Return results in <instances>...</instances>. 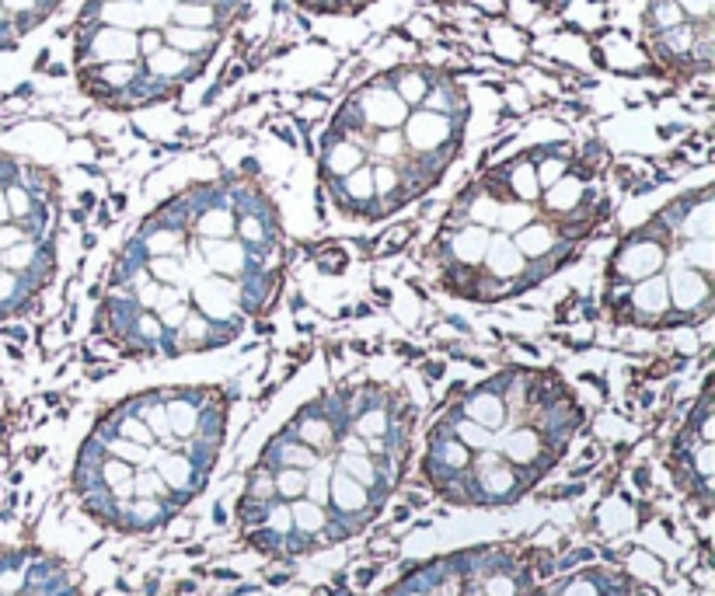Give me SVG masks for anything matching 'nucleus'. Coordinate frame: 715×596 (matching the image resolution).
<instances>
[{
    "mask_svg": "<svg viewBox=\"0 0 715 596\" xmlns=\"http://www.w3.org/2000/svg\"><path fill=\"white\" fill-rule=\"evenodd\" d=\"M286 286V223L262 178H196L140 217L101 279L95 335L130 360L228 349Z\"/></svg>",
    "mask_w": 715,
    "mask_h": 596,
    "instance_id": "nucleus-1",
    "label": "nucleus"
},
{
    "mask_svg": "<svg viewBox=\"0 0 715 596\" xmlns=\"http://www.w3.org/2000/svg\"><path fill=\"white\" fill-rule=\"evenodd\" d=\"M419 408L387 380H342L265 440L238 496L244 544L273 562L360 538L405 482Z\"/></svg>",
    "mask_w": 715,
    "mask_h": 596,
    "instance_id": "nucleus-2",
    "label": "nucleus"
},
{
    "mask_svg": "<svg viewBox=\"0 0 715 596\" xmlns=\"http://www.w3.org/2000/svg\"><path fill=\"white\" fill-rule=\"evenodd\" d=\"M610 217V151L601 140H530L454 192L426 265L437 290L461 303H509L565 273Z\"/></svg>",
    "mask_w": 715,
    "mask_h": 596,
    "instance_id": "nucleus-3",
    "label": "nucleus"
},
{
    "mask_svg": "<svg viewBox=\"0 0 715 596\" xmlns=\"http://www.w3.org/2000/svg\"><path fill=\"white\" fill-rule=\"evenodd\" d=\"M472 101L464 80L433 59L371 74L339 101L315 151L329 210L353 228H377L422 202L464 154Z\"/></svg>",
    "mask_w": 715,
    "mask_h": 596,
    "instance_id": "nucleus-4",
    "label": "nucleus"
},
{
    "mask_svg": "<svg viewBox=\"0 0 715 596\" xmlns=\"http://www.w3.org/2000/svg\"><path fill=\"white\" fill-rule=\"evenodd\" d=\"M231 401L213 384H161L95 419L70 467L88 517L127 538L165 530L207 492L228 443Z\"/></svg>",
    "mask_w": 715,
    "mask_h": 596,
    "instance_id": "nucleus-5",
    "label": "nucleus"
},
{
    "mask_svg": "<svg viewBox=\"0 0 715 596\" xmlns=\"http://www.w3.org/2000/svg\"><path fill=\"white\" fill-rule=\"evenodd\" d=\"M583 422L586 408L559 369L503 366L429 422L419 475L447 506H517L559 467Z\"/></svg>",
    "mask_w": 715,
    "mask_h": 596,
    "instance_id": "nucleus-6",
    "label": "nucleus"
},
{
    "mask_svg": "<svg viewBox=\"0 0 715 596\" xmlns=\"http://www.w3.org/2000/svg\"><path fill=\"white\" fill-rule=\"evenodd\" d=\"M715 311V185L660 202L607 252L601 314L631 332H684Z\"/></svg>",
    "mask_w": 715,
    "mask_h": 596,
    "instance_id": "nucleus-7",
    "label": "nucleus"
},
{
    "mask_svg": "<svg viewBox=\"0 0 715 596\" xmlns=\"http://www.w3.org/2000/svg\"><path fill=\"white\" fill-rule=\"evenodd\" d=\"M64 185L32 157L0 151V324L25 318L59 273Z\"/></svg>",
    "mask_w": 715,
    "mask_h": 596,
    "instance_id": "nucleus-8",
    "label": "nucleus"
},
{
    "mask_svg": "<svg viewBox=\"0 0 715 596\" xmlns=\"http://www.w3.org/2000/svg\"><path fill=\"white\" fill-rule=\"evenodd\" d=\"M538 583L530 551L514 544H475L413 565L384 596H527Z\"/></svg>",
    "mask_w": 715,
    "mask_h": 596,
    "instance_id": "nucleus-9",
    "label": "nucleus"
},
{
    "mask_svg": "<svg viewBox=\"0 0 715 596\" xmlns=\"http://www.w3.org/2000/svg\"><path fill=\"white\" fill-rule=\"evenodd\" d=\"M639 43L667 80H705L715 64V0H646Z\"/></svg>",
    "mask_w": 715,
    "mask_h": 596,
    "instance_id": "nucleus-10",
    "label": "nucleus"
},
{
    "mask_svg": "<svg viewBox=\"0 0 715 596\" xmlns=\"http://www.w3.org/2000/svg\"><path fill=\"white\" fill-rule=\"evenodd\" d=\"M667 471L673 485L681 488V496L691 499L698 509L712 506V488H715V398H712V380L702 384L698 398L688 408V416L678 429V437L670 440Z\"/></svg>",
    "mask_w": 715,
    "mask_h": 596,
    "instance_id": "nucleus-11",
    "label": "nucleus"
},
{
    "mask_svg": "<svg viewBox=\"0 0 715 596\" xmlns=\"http://www.w3.org/2000/svg\"><path fill=\"white\" fill-rule=\"evenodd\" d=\"M0 596H80V586L56 554L14 548L0 554Z\"/></svg>",
    "mask_w": 715,
    "mask_h": 596,
    "instance_id": "nucleus-12",
    "label": "nucleus"
},
{
    "mask_svg": "<svg viewBox=\"0 0 715 596\" xmlns=\"http://www.w3.org/2000/svg\"><path fill=\"white\" fill-rule=\"evenodd\" d=\"M527 596H652V589L618 565H583L535 583Z\"/></svg>",
    "mask_w": 715,
    "mask_h": 596,
    "instance_id": "nucleus-13",
    "label": "nucleus"
}]
</instances>
